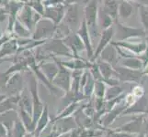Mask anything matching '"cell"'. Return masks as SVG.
<instances>
[{
	"mask_svg": "<svg viewBox=\"0 0 148 137\" xmlns=\"http://www.w3.org/2000/svg\"><path fill=\"white\" fill-rule=\"evenodd\" d=\"M146 114H148V106H147V111H146Z\"/></svg>",
	"mask_w": 148,
	"mask_h": 137,
	"instance_id": "49",
	"label": "cell"
},
{
	"mask_svg": "<svg viewBox=\"0 0 148 137\" xmlns=\"http://www.w3.org/2000/svg\"><path fill=\"white\" fill-rule=\"evenodd\" d=\"M134 13V5L131 1H121L118 7V18L122 20L128 19Z\"/></svg>",
	"mask_w": 148,
	"mask_h": 137,
	"instance_id": "26",
	"label": "cell"
},
{
	"mask_svg": "<svg viewBox=\"0 0 148 137\" xmlns=\"http://www.w3.org/2000/svg\"><path fill=\"white\" fill-rule=\"evenodd\" d=\"M78 107H79V103L74 101V103H69L62 111H61V113L57 116H56V118L53 121L71 117V116H72V114L75 113V111L78 110Z\"/></svg>",
	"mask_w": 148,
	"mask_h": 137,
	"instance_id": "32",
	"label": "cell"
},
{
	"mask_svg": "<svg viewBox=\"0 0 148 137\" xmlns=\"http://www.w3.org/2000/svg\"><path fill=\"white\" fill-rule=\"evenodd\" d=\"M95 62L97 66H98L99 70L102 76V79H103V82L107 80H110L111 78H114V70L111 65L102 61V60L99 59H97Z\"/></svg>",
	"mask_w": 148,
	"mask_h": 137,
	"instance_id": "28",
	"label": "cell"
},
{
	"mask_svg": "<svg viewBox=\"0 0 148 137\" xmlns=\"http://www.w3.org/2000/svg\"><path fill=\"white\" fill-rule=\"evenodd\" d=\"M53 59V61H55L58 65V73L56 75V77L53 80V85L55 86L56 88L60 89L61 90H63L65 94L69 92L71 89V74L72 72L70 70L66 69L65 67L61 64V60L58 59L56 57L52 58Z\"/></svg>",
	"mask_w": 148,
	"mask_h": 137,
	"instance_id": "5",
	"label": "cell"
},
{
	"mask_svg": "<svg viewBox=\"0 0 148 137\" xmlns=\"http://www.w3.org/2000/svg\"><path fill=\"white\" fill-rule=\"evenodd\" d=\"M27 134V131L25 129L24 125L20 121L19 119H17L14 121L12 129L8 132V137H25Z\"/></svg>",
	"mask_w": 148,
	"mask_h": 137,
	"instance_id": "31",
	"label": "cell"
},
{
	"mask_svg": "<svg viewBox=\"0 0 148 137\" xmlns=\"http://www.w3.org/2000/svg\"><path fill=\"white\" fill-rule=\"evenodd\" d=\"M94 85H95V80H93V78L91 77L90 73L88 72L86 82L85 83L83 89L81 90V93L83 94L85 98H89L92 96L93 91H94Z\"/></svg>",
	"mask_w": 148,
	"mask_h": 137,
	"instance_id": "35",
	"label": "cell"
},
{
	"mask_svg": "<svg viewBox=\"0 0 148 137\" xmlns=\"http://www.w3.org/2000/svg\"><path fill=\"white\" fill-rule=\"evenodd\" d=\"M38 65H39L40 70H42V72L45 76V78L52 83L59 70L57 63L55 61H49V62H42Z\"/></svg>",
	"mask_w": 148,
	"mask_h": 137,
	"instance_id": "22",
	"label": "cell"
},
{
	"mask_svg": "<svg viewBox=\"0 0 148 137\" xmlns=\"http://www.w3.org/2000/svg\"><path fill=\"white\" fill-rule=\"evenodd\" d=\"M64 67L70 70L71 72L73 70H88L91 66L90 62H86L82 59H72L69 61H61Z\"/></svg>",
	"mask_w": 148,
	"mask_h": 137,
	"instance_id": "24",
	"label": "cell"
},
{
	"mask_svg": "<svg viewBox=\"0 0 148 137\" xmlns=\"http://www.w3.org/2000/svg\"><path fill=\"white\" fill-rule=\"evenodd\" d=\"M64 45L69 49L71 53L73 54L75 59H80L79 53L86 50L85 45L83 44L82 40L79 38V36L75 32V33H69L68 35L62 39Z\"/></svg>",
	"mask_w": 148,
	"mask_h": 137,
	"instance_id": "12",
	"label": "cell"
},
{
	"mask_svg": "<svg viewBox=\"0 0 148 137\" xmlns=\"http://www.w3.org/2000/svg\"><path fill=\"white\" fill-rule=\"evenodd\" d=\"M25 137H35L33 135V134H29V133H27V134L25 135Z\"/></svg>",
	"mask_w": 148,
	"mask_h": 137,
	"instance_id": "46",
	"label": "cell"
},
{
	"mask_svg": "<svg viewBox=\"0 0 148 137\" xmlns=\"http://www.w3.org/2000/svg\"><path fill=\"white\" fill-rule=\"evenodd\" d=\"M99 59L102 60V61H104L106 63H109L112 67H115L116 65H118L119 55L117 53L115 46H113L111 43L107 46L100 53Z\"/></svg>",
	"mask_w": 148,
	"mask_h": 137,
	"instance_id": "18",
	"label": "cell"
},
{
	"mask_svg": "<svg viewBox=\"0 0 148 137\" xmlns=\"http://www.w3.org/2000/svg\"><path fill=\"white\" fill-rule=\"evenodd\" d=\"M114 23L115 27H113V38H115L116 40H113V41H130L132 38H144L146 36V32L144 28L128 27L119 20H117Z\"/></svg>",
	"mask_w": 148,
	"mask_h": 137,
	"instance_id": "3",
	"label": "cell"
},
{
	"mask_svg": "<svg viewBox=\"0 0 148 137\" xmlns=\"http://www.w3.org/2000/svg\"><path fill=\"white\" fill-rule=\"evenodd\" d=\"M148 133V116L146 115V118L145 121V124H144V134H147Z\"/></svg>",
	"mask_w": 148,
	"mask_h": 137,
	"instance_id": "42",
	"label": "cell"
},
{
	"mask_svg": "<svg viewBox=\"0 0 148 137\" xmlns=\"http://www.w3.org/2000/svg\"><path fill=\"white\" fill-rule=\"evenodd\" d=\"M75 33L78 35L79 38H81V40H82L83 44L85 45L86 51V54H88V60H90L93 57L94 49H93V46H92V41H91L90 34L88 32V27H86V25L85 20H83V21H82L80 28H78V30Z\"/></svg>",
	"mask_w": 148,
	"mask_h": 137,
	"instance_id": "16",
	"label": "cell"
},
{
	"mask_svg": "<svg viewBox=\"0 0 148 137\" xmlns=\"http://www.w3.org/2000/svg\"><path fill=\"white\" fill-rule=\"evenodd\" d=\"M8 77L9 75H8L6 72H0V90L6 87Z\"/></svg>",
	"mask_w": 148,
	"mask_h": 137,
	"instance_id": "40",
	"label": "cell"
},
{
	"mask_svg": "<svg viewBox=\"0 0 148 137\" xmlns=\"http://www.w3.org/2000/svg\"><path fill=\"white\" fill-rule=\"evenodd\" d=\"M136 135L128 134L124 133H117L114 130H109L106 137H135Z\"/></svg>",
	"mask_w": 148,
	"mask_h": 137,
	"instance_id": "39",
	"label": "cell"
},
{
	"mask_svg": "<svg viewBox=\"0 0 148 137\" xmlns=\"http://www.w3.org/2000/svg\"><path fill=\"white\" fill-rule=\"evenodd\" d=\"M147 101L145 97H142L134 103L132 105L128 106L121 113V116L129 115V114H134V115H140V114H146L147 111Z\"/></svg>",
	"mask_w": 148,
	"mask_h": 137,
	"instance_id": "19",
	"label": "cell"
},
{
	"mask_svg": "<svg viewBox=\"0 0 148 137\" xmlns=\"http://www.w3.org/2000/svg\"><path fill=\"white\" fill-rule=\"evenodd\" d=\"M4 36L3 35V32H2V29H1V28H0V39H1V38Z\"/></svg>",
	"mask_w": 148,
	"mask_h": 137,
	"instance_id": "48",
	"label": "cell"
},
{
	"mask_svg": "<svg viewBox=\"0 0 148 137\" xmlns=\"http://www.w3.org/2000/svg\"><path fill=\"white\" fill-rule=\"evenodd\" d=\"M0 91H1V90H0ZM0 94H1V93H0Z\"/></svg>",
	"mask_w": 148,
	"mask_h": 137,
	"instance_id": "52",
	"label": "cell"
},
{
	"mask_svg": "<svg viewBox=\"0 0 148 137\" xmlns=\"http://www.w3.org/2000/svg\"><path fill=\"white\" fill-rule=\"evenodd\" d=\"M111 44L116 47H119L123 50H128L132 53V55L138 57V56L144 54L147 49V42H131V41H113L112 40Z\"/></svg>",
	"mask_w": 148,
	"mask_h": 137,
	"instance_id": "14",
	"label": "cell"
},
{
	"mask_svg": "<svg viewBox=\"0 0 148 137\" xmlns=\"http://www.w3.org/2000/svg\"><path fill=\"white\" fill-rule=\"evenodd\" d=\"M145 137H148V133H147V134H145Z\"/></svg>",
	"mask_w": 148,
	"mask_h": 137,
	"instance_id": "50",
	"label": "cell"
},
{
	"mask_svg": "<svg viewBox=\"0 0 148 137\" xmlns=\"http://www.w3.org/2000/svg\"><path fill=\"white\" fill-rule=\"evenodd\" d=\"M106 90H107V85L105 84L104 82H95L93 94L96 96L97 99L104 100Z\"/></svg>",
	"mask_w": 148,
	"mask_h": 137,
	"instance_id": "36",
	"label": "cell"
},
{
	"mask_svg": "<svg viewBox=\"0 0 148 137\" xmlns=\"http://www.w3.org/2000/svg\"><path fill=\"white\" fill-rule=\"evenodd\" d=\"M8 131L2 123H0V137H8Z\"/></svg>",
	"mask_w": 148,
	"mask_h": 137,
	"instance_id": "41",
	"label": "cell"
},
{
	"mask_svg": "<svg viewBox=\"0 0 148 137\" xmlns=\"http://www.w3.org/2000/svg\"><path fill=\"white\" fill-rule=\"evenodd\" d=\"M12 35H16L18 38L21 39H26V38H32V33L30 32L27 28H25L17 19L16 21H15L14 27H13Z\"/></svg>",
	"mask_w": 148,
	"mask_h": 137,
	"instance_id": "30",
	"label": "cell"
},
{
	"mask_svg": "<svg viewBox=\"0 0 148 137\" xmlns=\"http://www.w3.org/2000/svg\"><path fill=\"white\" fill-rule=\"evenodd\" d=\"M18 119L20 120V121H21L22 124L24 125V127H25V129H26L27 133L32 134L33 132L35 131V128H36V124L33 123L32 116L30 115V114L26 113L25 111L19 109Z\"/></svg>",
	"mask_w": 148,
	"mask_h": 137,
	"instance_id": "27",
	"label": "cell"
},
{
	"mask_svg": "<svg viewBox=\"0 0 148 137\" xmlns=\"http://www.w3.org/2000/svg\"><path fill=\"white\" fill-rule=\"evenodd\" d=\"M18 108L25 111L26 113L32 116V99L29 90L27 87H24L23 90L19 95Z\"/></svg>",
	"mask_w": 148,
	"mask_h": 137,
	"instance_id": "21",
	"label": "cell"
},
{
	"mask_svg": "<svg viewBox=\"0 0 148 137\" xmlns=\"http://www.w3.org/2000/svg\"><path fill=\"white\" fill-rule=\"evenodd\" d=\"M114 36V29H113V26L110 27V28L103 30L101 33V36H100V39H99V42L97 46L96 49L94 50V54H93V57L89 60V62L91 63H94L97 59H99L100 53L102 52L107 46L110 45L112 41V38H113Z\"/></svg>",
	"mask_w": 148,
	"mask_h": 137,
	"instance_id": "15",
	"label": "cell"
},
{
	"mask_svg": "<svg viewBox=\"0 0 148 137\" xmlns=\"http://www.w3.org/2000/svg\"><path fill=\"white\" fill-rule=\"evenodd\" d=\"M57 26L51 20L42 18L36 24L32 35L34 41H47L53 38Z\"/></svg>",
	"mask_w": 148,
	"mask_h": 137,
	"instance_id": "4",
	"label": "cell"
},
{
	"mask_svg": "<svg viewBox=\"0 0 148 137\" xmlns=\"http://www.w3.org/2000/svg\"><path fill=\"white\" fill-rule=\"evenodd\" d=\"M142 72H143V75H148V64L145 66L144 69H143Z\"/></svg>",
	"mask_w": 148,
	"mask_h": 137,
	"instance_id": "44",
	"label": "cell"
},
{
	"mask_svg": "<svg viewBox=\"0 0 148 137\" xmlns=\"http://www.w3.org/2000/svg\"><path fill=\"white\" fill-rule=\"evenodd\" d=\"M139 7V16L141 23L144 27V29L145 32H148V7Z\"/></svg>",
	"mask_w": 148,
	"mask_h": 137,
	"instance_id": "38",
	"label": "cell"
},
{
	"mask_svg": "<svg viewBox=\"0 0 148 137\" xmlns=\"http://www.w3.org/2000/svg\"><path fill=\"white\" fill-rule=\"evenodd\" d=\"M114 70V78L119 82H134L138 83L142 79L143 75L142 70H130L120 65H116L113 67Z\"/></svg>",
	"mask_w": 148,
	"mask_h": 137,
	"instance_id": "10",
	"label": "cell"
},
{
	"mask_svg": "<svg viewBox=\"0 0 148 137\" xmlns=\"http://www.w3.org/2000/svg\"><path fill=\"white\" fill-rule=\"evenodd\" d=\"M147 114L134 115L130 121L120 126L119 128L114 129L117 133H124L128 134L137 135L139 134H144V124Z\"/></svg>",
	"mask_w": 148,
	"mask_h": 137,
	"instance_id": "9",
	"label": "cell"
},
{
	"mask_svg": "<svg viewBox=\"0 0 148 137\" xmlns=\"http://www.w3.org/2000/svg\"><path fill=\"white\" fill-rule=\"evenodd\" d=\"M25 3H26L34 12H36V13L40 14V16L43 17V14L45 11V7H44L42 1H40V0H32V1H27Z\"/></svg>",
	"mask_w": 148,
	"mask_h": 137,
	"instance_id": "37",
	"label": "cell"
},
{
	"mask_svg": "<svg viewBox=\"0 0 148 137\" xmlns=\"http://www.w3.org/2000/svg\"><path fill=\"white\" fill-rule=\"evenodd\" d=\"M118 7L119 2L115 1V0H105L102 2V11L108 16H110L113 21L118 20Z\"/></svg>",
	"mask_w": 148,
	"mask_h": 137,
	"instance_id": "23",
	"label": "cell"
},
{
	"mask_svg": "<svg viewBox=\"0 0 148 137\" xmlns=\"http://www.w3.org/2000/svg\"><path fill=\"white\" fill-rule=\"evenodd\" d=\"M113 22H114L113 19L110 16H108L107 14H105L102 11V9L99 7V23L100 24V28H102V31L112 27Z\"/></svg>",
	"mask_w": 148,
	"mask_h": 137,
	"instance_id": "34",
	"label": "cell"
},
{
	"mask_svg": "<svg viewBox=\"0 0 148 137\" xmlns=\"http://www.w3.org/2000/svg\"><path fill=\"white\" fill-rule=\"evenodd\" d=\"M42 48L43 49V51L49 52L52 57L65 56V57H69L71 59H75L73 54L71 53L69 49L64 45L62 39L59 38L49 39L42 46Z\"/></svg>",
	"mask_w": 148,
	"mask_h": 137,
	"instance_id": "8",
	"label": "cell"
},
{
	"mask_svg": "<svg viewBox=\"0 0 148 137\" xmlns=\"http://www.w3.org/2000/svg\"><path fill=\"white\" fill-rule=\"evenodd\" d=\"M147 35H148V32H146V36H147Z\"/></svg>",
	"mask_w": 148,
	"mask_h": 137,
	"instance_id": "51",
	"label": "cell"
},
{
	"mask_svg": "<svg viewBox=\"0 0 148 137\" xmlns=\"http://www.w3.org/2000/svg\"><path fill=\"white\" fill-rule=\"evenodd\" d=\"M5 89L8 91V97L10 96H18L24 89L23 76L20 72H16L9 75Z\"/></svg>",
	"mask_w": 148,
	"mask_h": 137,
	"instance_id": "13",
	"label": "cell"
},
{
	"mask_svg": "<svg viewBox=\"0 0 148 137\" xmlns=\"http://www.w3.org/2000/svg\"><path fill=\"white\" fill-rule=\"evenodd\" d=\"M29 92L32 99V120L33 123L36 124L39 117L42 114L44 109V104L42 103V101H40V98L39 91H38V82L35 75L32 74V77L29 78Z\"/></svg>",
	"mask_w": 148,
	"mask_h": 137,
	"instance_id": "6",
	"label": "cell"
},
{
	"mask_svg": "<svg viewBox=\"0 0 148 137\" xmlns=\"http://www.w3.org/2000/svg\"><path fill=\"white\" fill-rule=\"evenodd\" d=\"M99 1H88L84 7V20L91 38L99 36Z\"/></svg>",
	"mask_w": 148,
	"mask_h": 137,
	"instance_id": "2",
	"label": "cell"
},
{
	"mask_svg": "<svg viewBox=\"0 0 148 137\" xmlns=\"http://www.w3.org/2000/svg\"><path fill=\"white\" fill-rule=\"evenodd\" d=\"M120 66L130 69V70H143V69H144V65H143L142 60L137 57L122 59L121 60Z\"/></svg>",
	"mask_w": 148,
	"mask_h": 137,
	"instance_id": "29",
	"label": "cell"
},
{
	"mask_svg": "<svg viewBox=\"0 0 148 137\" xmlns=\"http://www.w3.org/2000/svg\"><path fill=\"white\" fill-rule=\"evenodd\" d=\"M65 4L66 10L63 22L70 30V32L75 33V31L76 32L78 30L81 23L84 20V18H82L84 9L82 10L81 5L77 4V2H65Z\"/></svg>",
	"mask_w": 148,
	"mask_h": 137,
	"instance_id": "1",
	"label": "cell"
},
{
	"mask_svg": "<svg viewBox=\"0 0 148 137\" xmlns=\"http://www.w3.org/2000/svg\"><path fill=\"white\" fill-rule=\"evenodd\" d=\"M18 50V46L17 42V38H12L3 46H1V49H0V60L4 59L5 57H7V56H10L17 53Z\"/></svg>",
	"mask_w": 148,
	"mask_h": 137,
	"instance_id": "25",
	"label": "cell"
},
{
	"mask_svg": "<svg viewBox=\"0 0 148 137\" xmlns=\"http://www.w3.org/2000/svg\"><path fill=\"white\" fill-rule=\"evenodd\" d=\"M7 97H8V96L6 94H0V103H1L4 100H6Z\"/></svg>",
	"mask_w": 148,
	"mask_h": 137,
	"instance_id": "45",
	"label": "cell"
},
{
	"mask_svg": "<svg viewBox=\"0 0 148 137\" xmlns=\"http://www.w3.org/2000/svg\"><path fill=\"white\" fill-rule=\"evenodd\" d=\"M50 115H49V111H48V106L44 105V109L42 111V114L39 117L37 123H36V128L33 132V135L35 137H40L42 132L46 129L47 126L50 124Z\"/></svg>",
	"mask_w": 148,
	"mask_h": 137,
	"instance_id": "20",
	"label": "cell"
},
{
	"mask_svg": "<svg viewBox=\"0 0 148 137\" xmlns=\"http://www.w3.org/2000/svg\"><path fill=\"white\" fill-rule=\"evenodd\" d=\"M135 3H138V4H137L138 6H143V7H148V1H146V0H145V1H142V0H141V1H136Z\"/></svg>",
	"mask_w": 148,
	"mask_h": 137,
	"instance_id": "43",
	"label": "cell"
},
{
	"mask_svg": "<svg viewBox=\"0 0 148 137\" xmlns=\"http://www.w3.org/2000/svg\"><path fill=\"white\" fill-rule=\"evenodd\" d=\"M42 18V16L34 12L28 5L25 3L24 6L19 10L17 16V19L21 23L25 28H27L30 32H33L36 24Z\"/></svg>",
	"mask_w": 148,
	"mask_h": 137,
	"instance_id": "7",
	"label": "cell"
},
{
	"mask_svg": "<svg viewBox=\"0 0 148 137\" xmlns=\"http://www.w3.org/2000/svg\"><path fill=\"white\" fill-rule=\"evenodd\" d=\"M65 10H66L65 1H61L59 4L55 5V6L45 7V11L42 18L51 20L56 26H58V25H60L63 22Z\"/></svg>",
	"mask_w": 148,
	"mask_h": 137,
	"instance_id": "11",
	"label": "cell"
},
{
	"mask_svg": "<svg viewBox=\"0 0 148 137\" xmlns=\"http://www.w3.org/2000/svg\"><path fill=\"white\" fill-rule=\"evenodd\" d=\"M135 137H145V134H137Z\"/></svg>",
	"mask_w": 148,
	"mask_h": 137,
	"instance_id": "47",
	"label": "cell"
},
{
	"mask_svg": "<svg viewBox=\"0 0 148 137\" xmlns=\"http://www.w3.org/2000/svg\"><path fill=\"white\" fill-rule=\"evenodd\" d=\"M127 107H128V106L126 105L125 101H124V103H120L119 104H117L113 109L110 111L109 113H107L103 117H102L101 119L102 126H103L104 128H108L109 126H110L114 123V121L117 119V117H119V116L121 115V113H123V111Z\"/></svg>",
	"mask_w": 148,
	"mask_h": 137,
	"instance_id": "17",
	"label": "cell"
},
{
	"mask_svg": "<svg viewBox=\"0 0 148 137\" xmlns=\"http://www.w3.org/2000/svg\"><path fill=\"white\" fill-rule=\"evenodd\" d=\"M122 91L123 90L121 89V87H120V85L118 86H110L108 89L106 90V93H105V97H104V101H112L116 98L120 97L121 95H122Z\"/></svg>",
	"mask_w": 148,
	"mask_h": 137,
	"instance_id": "33",
	"label": "cell"
}]
</instances>
